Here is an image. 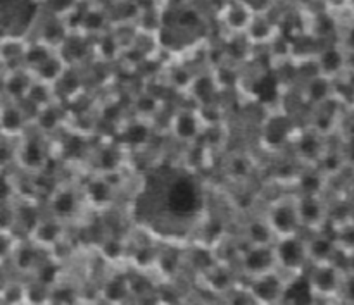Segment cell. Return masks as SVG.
<instances>
[{"label": "cell", "instance_id": "obj_1", "mask_svg": "<svg viewBox=\"0 0 354 305\" xmlns=\"http://www.w3.org/2000/svg\"><path fill=\"white\" fill-rule=\"evenodd\" d=\"M30 45L17 35H3L0 37V64L6 66L7 71L19 69V64L26 57Z\"/></svg>", "mask_w": 354, "mask_h": 305}, {"label": "cell", "instance_id": "obj_2", "mask_svg": "<svg viewBox=\"0 0 354 305\" xmlns=\"http://www.w3.org/2000/svg\"><path fill=\"white\" fill-rule=\"evenodd\" d=\"M31 85L33 83L30 81V76L21 68L6 71V76L2 78V92L7 99H10V102L17 99H26Z\"/></svg>", "mask_w": 354, "mask_h": 305}, {"label": "cell", "instance_id": "obj_3", "mask_svg": "<svg viewBox=\"0 0 354 305\" xmlns=\"http://www.w3.org/2000/svg\"><path fill=\"white\" fill-rule=\"evenodd\" d=\"M24 124V114L23 110L12 102L3 104L2 110H0V133L7 135V137H14L23 130Z\"/></svg>", "mask_w": 354, "mask_h": 305}, {"label": "cell", "instance_id": "obj_4", "mask_svg": "<svg viewBox=\"0 0 354 305\" xmlns=\"http://www.w3.org/2000/svg\"><path fill=\"white\" fill-rule=\"evenodd\" d=\"M17 155V148L14 147L10 137L0 133V171H7Z\"/></svg>", "mask_w": 354, "mask_h": 305}, {"label": "cell", "instance_id": "obj_5", "mask_svg": "<svg viewBox=\"0 0 354 305\" xmlns=\"http://www.w3.org/2000/svg\"><path fill=\"white\" fill-rule=\"evenodd\" d=\"M17 223V210L12 202H0V231L10 233Z\"/></svg>", "mask_w": 354, "mask_h": 305}, {"label": "cell", "instance_id": "obj_6", "mask_svg": "<svg viewBox=\"0 0 354 305\" xmlns=\"http://www.w3.org/2000/svg\"><path fill=\"white\" fill-rule=\"evenodd\" d=\"M59 69H61V66H59V61L55 57H48L47 61L41 62L38 68L33 69V72H37V76L40 79H44V81H47V79H52L57 76Z\"/></svg>", "mask_w": 354, "mask_h": 305}, {"label": "cell", "instance_id": "obj_7", "mask_svg": "<svg viewBox=\"0 0 354 305\" xmlns=\"http://www.w3.org/2000/svg\"><path fill=\"white\" fill-rule=\"evenodd\" d=\"M14 195V181L6 171H0V202H10Z\"/></svg>", "mask_w": 354, "mask_h": 305}, {"label": "cell", "instance_id": "obj_8", "mask_svg": "<svg viewBox=\"0 0 354 305\" xmlns=\"http://www.w3.org/2000/svg\"><path fill=\"white\" fill-rule=\"evenodd\" d=\"M14 254V244L10 233L6 231H0V264L3 261H7L9 257H12Z\"/></svg>", "mask_w": 354, "mask_h": 305}, {"label": "cell", "instance_id": "obj_9", "mask_svg": "<svg viewBox=\"0 0 354 305\" xmlns=\"http://www.w3.org/2000/svg\"><path fill=\"white\" fill-rule=\"evenodd\" d=\"M324 64L328 71H335V69H339L342 66V55L335 50L327 52L324 55Z\"/></svg>", "mask_w": 354, "mask_h": 305}, {"label": "cell", "instance_id": "obj_10", "mask_svg": "<svg viewBox=\"0 0 354 305\" xmlns=\"http://www.w3.org/2000/svg\"><path fill=\"white\" fill-rule=\"evenodd\" d=\"M69 2H71V0H47V3L50 6V9L55 10V12H61V10L68 9Z\"/></svg>", "mask_w": 354, "mask_h": 305}, {"label": "cell", "instance_id": "obj_11", "mask_svg": "<svg viewBox=\"0 0 354 305\" xmlns=\"http://www.w3.org/2000/svg\"><path fill=\"white\" fill-rule=\"evenodd\" d=\"M348 43H349V47L351 48H354V28L351 31H349V37H348Z\"/></svg>", "mask_w": 354, "mask_h": 305}, {"label": "cell", "instance_id": "obj_12", "mask_svg": "<svg viewBox=\"0 0 354 305\" xmlns=\"http://www.w3.org/2000/svg\"><path fill=\"white\" fill-rule=\"evenodd\" d=\"M2 106H3V102H2V100H0V110H2Z\"/></svg>", "mask_w": 354, "mask_h": 305}]
</instances>
